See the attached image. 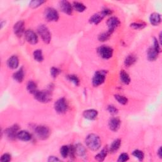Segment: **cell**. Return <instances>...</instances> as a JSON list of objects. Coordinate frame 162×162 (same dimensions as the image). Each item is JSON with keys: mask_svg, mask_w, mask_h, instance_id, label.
Masks as SVG:
<instances>
[{"mask_svg": "<svg viewBox=\"0 0 162 162\" xmlns=\"http://www.w3.org/2000/svg\"><path fill=\"white\" fill-rule=\"evenodd\" d=\"M18 65H19V60L18 58L15 55L11 56L7 60V66L11 69L15 70L18 68Z\"/></svg>", "mask_w": 162, "mask_h": 162, "instance_id": "d6986e66", "label": "cell"}, {"mask_svg": "<svg viewBox=\"0 0 162 162\" xmlns=\"http://www.w3.org/2000/svg\"><path fill=\"white\" fill-rule=\"evenodd\" d=\"M121 121L118 117H112L108 122V126L110 129L113 132H117L120 129Z\"/></svg>", "mask_w": 162, "mask_h": 162, "instance_id": "9a60e30c", "label": "cell"}, {"mask_svg": "<svg viewBox=\"0 0 162 162\" xmlns=\"http://www.w3.org/2000/svg\"><path fill=\"white\" fill-rule=\"evenodd\" d=\"M157 155L160 158H162V151H161V147H160L157 151Z\"/></svg>", "mask_w": 162, "mask_h": 162, "instance_id": "ee69618b", "label": "cell"}, {"mask_svg": "<svg viewBox=\"0 0 162 162\" xmlns=\"http://www.w3.org/2000/svg\"><path fill=\"white\" fill-rule=\"evenodd\" d=\"M75 155V147L74 146H69V156L71 159H74Z\"/></svg>", "mask_w": 162, "mask_h": 162, "instance_id": "b9f144b4", "label": "cell"}, {"mask_svg": "<svg viewBox=\"0 0 162 162\" xmlns=\"http://www.w3.org/2000/svg\"><path fill=\"white\" fill-rule=\"evenodd\" d=\"M54 108L56 113L58 114H64L69 109V104L67 99L65 98L58 99L54 105Z\"/></svg>", "mask_w": 162, "mask_h": 162, "instance_id": "277c9868", "label": "cell"}, {"mask_svg": "<svg viewBox=\"0 0 162 162\" xmlns=\"http://www.w3.org/2000/svg\"><path fill=\"white\" fill-rule=\"evenodd\" d=\"M37 32L41 37L43 41L46 44H49L51 40V33L48 27L44 24L39 26L37 27Z\"/></svg>", "mask_w": 162, "mask_h": 162, "instance_id": "3957f363", "label": "cell"}, {"mask_svg": "<svg viewBox=\"0 0 162 162\" xmlns=\"http://www.w3.org/2000/svg\"><path fill=\"white\" fill-rule=\"evenodd\" d=\"M25 38L27 41L32 45H34L38 43V36L36 33L32 30H27L25 32Z\"/></svg>", "mask_w": 162, "mask_h": 162, "instance_id": "7c38bea8", "label": "cell"}, {"mask_svg": "<svg viewBox=\"0 0 162 162\" xmlns=\"http://www.w3.org/2000/svg\"><path fill=\"white\" fill-rule=\"evenodd\" d=\"M114 97L117 102L121 105H126L128 103V99L124 96L120 95V94H115Z\"/></svg>", "mask_w": 162, "mask_h": 162, "instance_id": "4dcf8cb0", "label": "cell"}, {"mask_svg": "<svg viewBox=\"0 0 162 162\" xmlns=\"http://www.w3.org/2000/svg\"><path fill=\"white\" fill-rule=\"evenodd\" d=\"M107 73V72L106 70H98L96 72L92 80L94 87H98L105 83Z\"/></svg>", "mask_w": 162, "mask_h": 162, "instance_id": "5b68a950", "label": "cell"}, {"mask_svg": "<svg viewBox=\"0 0 162 162\" xmlns=\"http://www.w3.org/2000/svg\"><path fill=\"white\" fill-rule=\"evenodd\" d=\"M105 17H106V15L104 14V13L102 11H101V12L95 13L93 16H91L89 20V22L91 24L98 25L101 21H102Z\"/></svg>", "mask_w": 162, "mask_h": 162, "instance_id": "5bb4252c", "label": "cell"}, {"mask_svg": "<svg viewBox=\"0 0 162 162\" xmlns=\"http://www.w3.org/2000/svg\"><path fill=\"white\" fill-rule=\"evenodd\" d=\"M158 42L161 45V32H160L159 34V41Z\"/></svg>", "mask_w": 162, "mask_h": 162, "instance_id": "f6af8a7d", "label": "cell"}, {"mask_svg": "<svg viewBox=\"0 0 162 162\" xmlns=\"http://www.w3.org/2000/svg\"><path fill=\"white\" fill-rule=\"evenodd\" d=\"M107 110L108 112L113 116L116 115L118 113V110L117 108H116L114 105H108L107 107Z\"/></svg>", "mask_w": 162, "mask_h": 162, "instance_id": "74e56055", "label": "cell"}, {"mask_svg": "<svg viewBox=\"0 0 162 162\" xmlns=\"http://www.w3.org/2000/svg\"><path fill=\"white\" fill-rule=\"evenodd\" d=\"M46 3V1H42V0H34V1H32L29 3V7L31 8H37L41 6L43 4Z\"/></svg>", "mask_w": 162, "mask_h": 162, "instance_id": "d590c367", "label": "cell"}, {"mask_svg": "<svg viewBox=\"0 0 162 162\" xmlns=\"http://www.w3.org/2000/svg\"><path fill=\"white\" fill-rule=\"evenodd\" d=\"M24 77H25V72L23 67H21L18 71H17L13 74V79L19 83H21L23 82L24 80Z\"/></svg>", "mask_w": 162, "mask_h": 162, "instance_id": "ffe728a7", "label": "cell"}, {"mask_svg": "<svg viewBox=\"0 0 162 162\" xmlns=\"http://www.w3.org/2000/svg\"><path fill=\"white\" fill-rule=\"evenodd\" d=\"M150 24L153 26H158L161 22V15L158 13H153L150 17Z\"/></svg>", "mask_w": 162, "mask_h": 162, "instance_id": "e0dca14e", "label": "cell"}, {"mask_svg": "<svg viewBox=\"0 0 162 162\" xmlns=\"http://www.w3.org/2000/svg\"><path fill=\"white\" fill-rule=\"evenodd\" d=\"M34 59L37 62H43L44 61V56L41 50H36L33 53Z\"/></svg>", "mask_w": 162, "mask_h": 162, "instance_id": "83f0119b", "label": "cell"}, {"mask_svg": "<svg viewBox=\"0 0 162 162\" xmlns=\"http://www.w3.org/2000/svg\"><path fill=\"white\" fill-rule=\"evenodd\" d=\"M67 79L70 81L71 83H72L75 86H78L80 84V80L78 78V77L75 75L74 74H71V75H68L67 76Z\"/></svg>", "mask_w": 162, "mask_h": 162, "instance_id": "1f68e13d", "label": "cell"}, {"mask_svg": "<svg viewBox=\"0 0 162 162\" xmlns=\"http://www.w3.org/2000/svg\"><path fill=\"white\" fill-rule=\"evenodd\" d=\"M14 34L18 37H21L25 34V22L24 20H19L13 26Z\"/></svg>", "mask_w": 162, "mask_h": 162, "instance_id": "8fae6325", "label": "cell"}, {"mask_svg": "<svg viewBox=\"0 0 162 162\" xmlns=\"http://www.w3.org/2000/svg\"><path fill=\"white\" fill-rule=\"evenodd\" d=\"M11 160H12V156L9 153L3 154L2 156L1 159H0V161L2 162H8L10 161Z\"/></svg>", "mask_w": 162, "mask_h": 162, "instance_id": "ab89813d", "label": "cell"}, {"mask_svg": "<svg viewBox=\"0 0 162 162\" xmlns=\"http://www.w3.org/2000/svg\"><path fill=\"white\" fill-rule=\"evenodd\" d=\"M146 23L141 22H134L131 24L130 27L135 30H139V29H143L145 27H146Z\"/></svg>", "mask_w": 162, "mask_h": 162, "instance_id": "d6a6232c", "label": "cell"}, {"mask_svg": "<svg viewBox=\"0 0 162 162\" xmlns=\"http://www.w3.org/2000/svg\"><path fill=\"white\" fill-rule=\"evenodd\" d=\"M27 89L29 93L34 94L37 91V85L33 80H29L27 85Z\"/></svg>", "mask_w": 162, "mask_h": 162, "instance_id": "f1b7e54d", "label": "cell"}, {"mask_svg": "<svg viewBox=\"0 0 162 162\" xmlns=\"http://www.w3.org/2000/svg\"><path fill=\"white\" fill-rule=\"evenodd\" d=\"M98 54L100 57L103 59L108 60L113 56V50L108 46H101L97 49Z\"/></svg>", "mask_w": 162, "mask_h": 162, "instance_id": "ba28073f", "label": "cell"}, {"mask_svg": "<svg viewBox=\"0 0 162 162\" xmlns=\"http://www.w3.org/2000/svg\"><path fill=\"white\" fill-rule=\"evenodd\" d=\"M108 152H109L108 148H107V147L104 148L99 153H98L95 156V160L98 161H104L105 159L106 158Z\"/></svg>", "mask_w": 162, "mask_h": 162, "instance_id": "484cf974", "label": "cell"}, {"mask_svg": "<svg viewBox=\"0 0 162 162\" xmlns=\"http://www.w3.org/2000/svg\"><path fill=\"white\" fill-rule=\"evenodd\" d=\"M48 161L49 162H55V161H60V160L55 156H50L48 159Z\"/></svg>", "mask_w": 162, "mask_h": 162, "instance_id": "7bdbcfd3", "label": "cell"}, {"mask_svg": "<svg viewBox=\"0 0 162 162\" xmlns=\"http://www.w3.org/2000/svg\"><path fill=\"white\" fill-rule=\"evenodd\" d=\"M60 155L64 158H67L69 155V146H62L60 148Z\"/></svg>", "mask_w": 162, "mask_h": 162, "instance_id": "e575fe53", "label": "cell"}, {"mask_svg": "<svg viewBox=\"0 0 162 162\" xmlns=\"http://www.w3.org/2000/svg\"><path fill=\"white\" fill-rule=\"evenodd\" d=\"M58 7L61 12L63 13L70 15L72 14L74 8L72 5L68 1H61L59 2Z\"/></svg>", "mask_w": 162, "mask_h": 162, "instance_id": "9c48e42d", "label": "cell"}, {"mask_svg": "<svg viewBox=\"0 0 162 162\" xmlns=\"http://www.w3.org/2000/svg\"><path fill=\"white\" fill-rule=\"evenodd\" d=\"M107 25L108 28V30L114 32L115 29L117 28L118 27H119V26L120 25V21L117 17H111L110 18H109L107 20Z\"/></svg>", "mask_w": 162, "mask_h": 162, "instance_id": "4fadbf2b", "label": "cell"}, {"mask_svg": "<svg viewBox=\"0 0 162 162\" xmlns=\"http://www.w3.org/2000/svg\"><path fill=\"white\" fill-rule=\"evenodd\" d=\"M34 98L42 103H49L52 99V90L51 88L47 90L37 91L34 94Z\"/></svg>", "mask_w": 162, "mask_h": 162, "instance_id": "7a4b0ae2", "label": "cell"}, {"mask_svg": "<svg viewBox=\"0 0 162 162\" xmlns=\"http://www.w3.org/2000/svg\"><path fill=\"white\" fill-rule=\"evenodd\" d=\"M113 33V32L108 30L107 31L103 32L102 33H101L98 36V40L100 42H105L110 38V36Z\"/></svg>", "mask_w": 162, "mask_h": 162, "instance_id": "4316f807", "label": "cell"}, {"mask_svg": "<svg viewBox=\"0 0 162 162\" xmlns=\"http://www.w3.org/2000/svg\"><path fill=\"white\" fill-rule=\"evenodd\" d=\"M121 146V140L120 139H115L111 144L108 150L111 153H115L117 152Z\"/></svg>", "mask_w": 162, "mask_h": 162, "instance_id": "603a6c76", "label": "cell"}, {"mask_svg": "<svg viewBox=\"0 0 162 162\" xmlns=\"http://www.w3.org/2000/svg\"><path fill=\"white\" fill-rule=\"evenodd\" d=\"M132 155L136 158L139 161H143L145 158V154L143 151L139 150H136L132 152Z\"/></svg>", "mask_w": 162, "mask_h": 162, "instance_id": "836d02e7", "label": "cell"}, {"mask_svg": "<svg viewBox=\"0 0 162 162\" xmlns=\"http://www.w3.org/2000/svg\"><path fill=\"white\" fill-rule=\"evenodd\" d=\"M35 133L39 139L46 140L49 138L51 131L47 126H38L35 128Z\"/></svg>", "mask_w": 162, "mask_h": 162, "instance_id": "52a82bcc", "label": "cell"}, {"mask_svg": "<svg viewBox=\"0 0 162 162\" xmlns=\"http://www.w3.org/2000/svg\"><path fill=\"white\" fill-rule=\"evenodd\" d=\"M129 160V155L127 153H122L120 155L117 161L119 162H125V161H128Z\"/></svg>", "mask_w": 162, "mask_h": 162, "instance_id": "f35d334b", "label": "cell"}, {"mask_svg": "<svg viewBox=\"0 0 162 162\" xmlns=\"http://www.w3.org/2000/svg\"><path fill=\"white\" fill-rule=\"evenodd\" d=\"M159 53L153 48V46L150 47L147 50V58L150 62H155L157 60Z\"/></svg>", "mask_w": 162, "mask_h": 162, "instance_id": "ac0fdd59", "label": "cell"}, {"mask_svg": "<svg viewBox=\"0 0 162 162\" xmlns=\"http://www.w3.org/2000/svg\"><path fill=\"white\" fill-rule=\"evenodd\" d=\"M45 18L48 22H57L59 20L60 15L58 11L52 7H48L44 12Z\"/></svg>", "mask_w": 162, "mask_h": 162, "instance_id": "8992f818", "label": "cell"}, {"mask_svg": "<svg viewBox=\"0 0 162 162\" xmlns=\"http://www.w3.org/2000/svg\"><path fill=\"white\" fill-rule=\"evenodd\" d=\"M19 132V126L15 124L5 131V134L7 137L10 140H14L17 138V134Z\"/></svg>", "mask_w": 162, "mask_h": 162, "instance_id": "30bf717a", "label": "cell"}, {"mask_svg": "<svg viewBox=\"0 0 162 162\" xmlns=\"http://www.w3.org/2000/svg\"><path fill=\"white\" fill-rule=\"evenodd\" d=\"M153 48L159 53H161V46L160 44L159 43L158 40H157V39L156 37L153 38Z\"/></svg>", "mask_w": 162, "mask_h": 162, "instance_id": "60d3db41", "label": "cell"}, {"mask_svg": "<svg viewBox=\"0 0 162 162\" xmlns=\"http://www.w3.org/2000/svg\"><path fill=\"white\" fill-rule=\"evenodd\" d=\"M17 139L22 141H29L32 139V135L27 131H19L17 134Z\"/></svg>", "mask_w": 162, "mask_h": 162, "instance_id": "44dd1931", "label": "cell"}, {"mask_svg": "<svg viewBox=\"0 0 162 162\" xmlns=\"http://www.w3.org/2000/svg\"><path fill=\"white\" fill-rule=\"evenodd\" d=\"M72 6H73L74 10H75V11L80 12V13L84 12L86 10V7L85 6V5L80 2H74L72 4Z\"/></svg>", "mask_w": 162, "mask_h": 162, "instance_id": "f546056e", "label": "cell"}, {"mask_svg": "<svg viewBox=\"0 0 162 162\" xmlns=\"http://www.w3.org/2000/svg\"><path fill=\"white\" fill-rule=\"evenodd\" d=\"M61 72H62V71H61L59 69H58V68H56V67H51V69H50L51 75V77H52L53 78H54V79L56 78V77L60 75V74L61 73Z\"/></svg>", "mask_w": 162, "mask_h": 162, "instance_id": "8d00e7d4", "label": "cell"}, {"mask_svg": "<svg viewBox=\"0 0 162 162\" xmlns=\"http://www.w3.org/2000/svg\"><path fill=\"white\" fill-rule=\"evenodd\" d=\"M74 147L75 154H77L78 156L84 157L86 155V149L82 144H77Z\"/></svg>", "mask_w": 162, "mask_h": 162, "instance_id": "d4e9b609", "label": "cell"}, {"mask_svg": "<svg viewBox=\"0 0 162 162\" xmlns=\"http://www.w3.org/2000/svg\"><path fill=\"white\" fill-rule=\"evenodd\" d=\"M83 115L85 118L88 120H94L97 118L98 115V112L96 110L94 109H88L84 111Z\"/></svg>", "mask_w": 162, "mask_h": 162, "instance_id": "2e32d148", "label": "cell"}, {"mask_svg": "<svg viewBox=\"0 0 162 162\" xmlns=\"http://www.w3.org/2000/svg\"><path fill=\"white\" fill-rule=\"evenodd\" d=\"M137 62V58L135 55L131 54L129 55L124 60V65L126 67H130Z\"/></svg>", "mask_w": 162, "mask_h": 162, "instance_id": "cb8c5ba5", "label": "cell"}, {"mask_svg": "<svg viewBox=\"0 0 162 162\" xmlns=\"http://www.w3.org/2000/svg\"><path fill=\"white\" fill-rule=\"evenodd\" d=\"M86 146L92 151H98L101 146L100 137L95 134H90L87 136L85 139Z\"/></svg>", "mask_w": 162, "mask_h": 162, "instance_id": "6da1fadb", "label": "cell"}, {"mask_svg": "<svg viewBox=\"0 0 162 162\" xmlns=\"http://www.w3.org/2000/svg\"><path fill=\"white\" fill-rule=\"evenodd\" d=\"M120 79L121 82L126 85H128L131 83V77L124 70H122L120 72Z\"/></svg>", "mask_w": 162, "mask_h": 162, "instance_id": "7402d4cb", "label": "cell"}]
</instances>
